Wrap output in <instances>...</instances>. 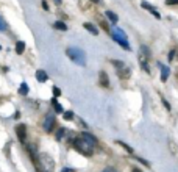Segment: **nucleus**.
Returning <instances> with one entry per match:
<instances>
[{"label": "nucleus", "mask_w": 178, "mask_h": 172, "mask_svg": "<svg viewBox=\"0 0 178 172\" xmlns=\"http://www.w3.org/2000/svg\"><path fill=\"white\" fill-rule=\"evenodd\" d=\"M95 144H97L95 138L92 135H89V133H81V135L77 136V139L73 141V146H75L77 150L83 155H88V156L94 153Z\"/></svg>", "instance_id": "1"}, {"label": "nucleus", "mask_w": 178, "mask_h": 172, "mask_svg": "<svg viewBox=\"0 0 178 172\" xmlns=\"http://www.w3.org/2000/svg\"><path fill=\"white\" fill-rule=\"evenodd\" d=\"M34 164H36L39 172H53L55 169V161L49 153H38L34 156Z\"/></svg>", "instance_id": "2"}, {"label": "nucleus", "mask_w": 178, "mask_h": 172, "mask_svg": "<svg viewBox=\"0 0 178 172\" xmlns=\"http://www.w3.org/2000/svg\"><path fill=\"white\" fill-rule=\"evenodd\" d=\"M66 55H67L75 64H78V66H84V64H86V56H84V52L81 50V49L69 47L67 50H66Z\"/></svg>", "instance_id": "3"}, {"label": "nucleus", "mask_w": 178, "mask_h": 172, "mask_svg": "<svg viewBox=\"0 0 178 172\" xmlns=\"http://www.w3.org/2000/svg\"><path fill=\"white\" fill-rule=\"evenodd\" d=\"M113 39L117 42L119 45H122L125 50H130V45H128V36L125 34V32L120 28H113Z\"/></svg>", "instance_id": "4"}, {"label": "nucleus", "mask_w": 178, "mask_h": 172, "mask_svg": "<svg viewBox=\"0 0 178 172\" xmlns=\"http://www.w3.org/2000/svg\"><path fill=\"white\" fill-rule=\"evenodd\" d=\"M55 124H56V121H55V114L53 113H49V114H45V117H44V122H42V128H44V132H52L53 127H55Z\"/></svg>", "instance_id": "5"}, {"label": "nucleus", "mask_w": 178, "mask_h": 172, "mask_svg": "<svg viewBox=\"0 0 178 172\" xmlns=\"http://www.w3.org/2000/svg\"><path fill=\"white\" fill-rule=\"evenodd\" d=\"M113 64L116 67H117V71H119V75H120L122 78H128L130 77V74H131V71H130V67H127L125 64L122 63V61H113Z\"/></svg>", "instance_id": "6"}, {"label": "nucleus", "mask_w": 178, "mask_h": 172, "mask_svg": "<svg viewBox=\"0 0 178 172\" xmlns=\"http://www.w3.org/2000/svg\"><path fill=\"white\" fill-rule=\"evenodd\" d=\"M16 135L17 138L21 139V143H25V139H27V127H25V124H19L17 127H16Z\"/></svg>", "instance_id": "7"}, {"label": "nucleus", "mask_w": 178, "mask_h": 172, "mask_svg": "<svg viewBox=\"0 0 178 172\" xmlns=\"http://www.w3.org/2000/svg\"><path fill=\"white\" fill-rule=\"evenodd\" d=\"M141 6H142V8H144V10H149L150 13H152V14H153V16L156 17V19H160V17H161V16H160V13H158V10L155 8V6H152V5H150L149 2H142V3H141Z\"/></svg>", "instance_id": "8"}, {"label": "nucleus", "mask_w": 178, "mask_h": 172, "mask_svg": "<svg viewBox=\"0 0 178 172\" xmlns=\"http://www.w3.org/2000/svg\"><path fill=\"white\" fill-rule=\"evenodd\" d=\"M99 83H100V86L102 88H106V86H110V80H108V75H106V72H100L99 74Z\"/></svg>", "instance_id": "9"}, {"label": "nucleus", "mask_w": 178, "mask_h": 172, "mask_svg": "<svg viewBox=\"0 0 178 172\" xmlns=\"http://www.w3.org/2000/svg\"><path fill=\"white\" fill-rule=\"evenodd\" d=\"M47 74H45V71H38L36 72V80L39 83H44V82H47Z\"/></svg>", "instance_id": "10"}, {"label": "nucleus", "mask_w": 178, "mask_h": 172, "mask_svg": "<svg viewBox=\"0 0 178 172\" xmlns=\"http://www.w3.org/2000/svg\"><path fill=\"white\" fill-rule=\"evenodd\" d=\"M84 28L88 30L89 33H92V34H95V36H97L99 34V28L95 25H92V24H89V22H86V24H84Z\"/></svg>", "instance_id": "11"}, {"label": "nucleus", "mask_w": 178, "mask_h": 172, "mask_svg": "<svg viewBox=\"0 0 178 172\" xmlns=\"http://www.w3.org/2000/svg\"><path fill=\"white\" fill-rule=\"evenodd\" d=\"M169 74H170L169 67L167 66H161V80H162V82H166V80H167Z\"/></svg>", "instance_id": "12"}, {"label": "nucleus", "mask_w": 178, "mask_h": 172, "mask_svg": "<svg viewBox=\"0 0 178 172\" xmlns=\"http://www.w3.org/2000/svg\"><path fill=\"white\" fill-rule=\"evenodd\" d=\"M53 27H55L56 30H61V32H66V30H67V25H66L64 22H61V21H56L55 24H53Z\"/></svg>", "instance_id": "13"}, {"label": "nucleus", "mask_w": 178, "mask_h": 172, "mask_svg": "<svg viewBox=\"0 0 178 172\" xmlns=\"http://www.w3.org/2000/svg\"><path fill=\"white\" fill-rule=\"evenodd\" d=\"M25 50V42L24 41H17V44H16V52L21 55V53H24Z\"/></svg>", "instance_id": "14"}, {"label": "nucleus", "mask_w": 178, "mask_h": 172, "mask_svg": "<svg viewBox=\"0 0 178 172\" xmlns=\"http://www.w3.org/2000/svg\"><path fill=\"white\" fill-rule=\"evenodd\" d=\"M64 135H67V130H66V128L63 127V128H60V130L56 132V139H58V141H61V139L64 138Z\"/></svg>", "instance_id": "15"}, {"label": "nucleus", "mask_w": 178, "mask_h": 172, "mask_svg": "<svg viewBox=\"0 0 178 172\" xmlns=\"http://www.w3.org/2000/svg\"><path fill=\"white\" fill-rule=\"evenodd\" d=\"M19 94H21V95H27V94H28V85H27V83H22V85H21V88H19Z\"/></svg>", "instance_id": "16"}, {"label": "nucleus", "mask_w": 178, "mask_h": 172, "mask_svg": "<svg viewBox=\"0 0 178 172\" xmlns=\"http://www.w3.org/2000/svg\"><path fill=\"white\" fill-rule=\"evenodd\" d=\"M106 17L111 21V24H116V22H117V16H116L113 11H106Z\"/></svg>", "instance_id": "17"}, {"label": "nucleus", "mask_w": 178, "mask_h": 172, "mask_svg": "<svg viewBox=\"0 0 178 172\" xmlns=\"http://www.w3.org/2000/svg\"><path fill=\"white\" fill-rule=\"evenodd\" d=\"M52 103H53V108L56 110V113H63V111H64V110H63V106H61L60 103L56 102V99H53V100H52Z\"/></svg>", "instance_id": "18"}, {"label": "nucleus", "mask_w": 178, "mask_h": 172, "mask_svg": "<svg viewBox=\"0 0 178 172\" xmlns=\"http://www.w3.org/2000/svg\"><path fill=\"white\" fill-rule=\"evenodd\" d=\"M169 147H170V150H172V153H177L178 152V147H177V144L173 143V141H169Z\"/></svg>", "instance_id": "19"}, {"label": "nucleus", "mask_w": 178, "mask_h": 172, "mask_svg": "<svg viewBox=\"0 0 178 172\" xmlns=\"http://www.w3.org/2000/svg\"><path fill=\"white\" fill-rule=\"evenodd\" d=\"M28 152L33 156H36V146H34V144H30V146H28Z\"/></svg>", "instance_id": "20"}, {"label": "nucleus", "mask_w": 178, "mask_h": 172, "mask_svg": "<svg viewBox=\"0 0 178 172\" xmlns=\"http://www.w3.org/2000/svg\"><path fill=\"white\" fill-rule=\"evenodd\" d=\"M3 30H6V22L0 17V32H3Z\"/></svg>", "instance_id": "21"}, {"label": "nucleus", "mask_w": 178, "mask_h": 172, "mask_svg": "<svg viewBox=\"0 0 178 172\" xmlns=\"http://www.w3.org/2000/svg\"><path fill=\"white\" fill-rule=\"evenodd\" d=\"M72 117H73V113H72V111H67V113H64V119H66V121L72 119Z\"/></svg>", "instance_id": "22"}, {"label": "nucleus", "mask_w": 178, "mask_h": 172, "mask_svg": "<svg viewBox=\"0 0 178 172\" xmlns=\"http://www.w3.org/2000/svg\"><path fill=\"white\" fill-rule=\"evenodd\" d=\"M119 144H120V146H122V147H125V150H127V152H130V153H131V152H133V149H131L130 146H127V144H125V143H119Z\"/></svg>", "instance_id": "23"}, {"label": "nucleus", "mask_w": 178, "mask_h": 172, "mask_svg": "<svg viewBox=\"0 0 178 172\" xmlns=\"http://www.w3.org/2000/svg\"><path fill=\"white\" fill-rule=\"evenodd\" d=\"M167 5H178V0H166Z\"/></svg>", "instance_id": "24"}, {"label": "nucleus", "mask_w": 178, "mask_h": 172, "mask_svg": "<svg viewBox=\"0 0 178 172\" xmlns=\"http://www.w3.org/2000/svg\"><path fill=\"white\" fill-rule=\"evenodd\" d=\"M102 172H117V171H116L114 167H106V169H103Z\"/></svg>", "instance_id": "25"}, {"label": "nucleus", "mask_w": 178, "mask_h": 172, "mask_svg": "<svg viewBox=\"0 0 178 172\" xmlns=\"http://www.w3.org/2000/svg\"><path fill=\"white\" fill-rule=\"evenodd\" d=\"M53 94H55V95H60V94H61V91L58 89V88H53Z\"/></svg>", "instance_id": "26"}, {"label": "nucleus", "mask_w": 178, "mask_h": 172, "mask_svg": "<svg viewBox=\"0 0 178 172\" xmlns=\"http://www.w3.org/2000/svg\"><path fill=\"white\" fill-rule=\"evenodd\" d=\"M162 103H164V106H166V108H167V110H170V105H169V103L164 100V99H162Z\"/></svg>", "instance_id": "27"}, {"label": "nucleus", "mask_w": 178, "mask_h": 172, "mask_svg": "<svg viewBox=\"0 0 178 172\" xmlns=\"http://www.w3.org/2000/svg\"><path fill=\"white\" fill-rule=\"evenodd\" d=\"M42 6H44V10H49V5H47V2H42Z\"/></svg>", "instance_id": "28"}, {"label": "nucleus", "mask_w": 178, "mask_h": 172, "mask_svg": "<svg viewBox=\"0 0 178 172\" xmlns=\"http://www.w3.org/2000/svg\"><path fill=\"white\" fill-rule=\"evenodd\" d=\"M173 55H175V52H173V50H172V52H170V55H169V61H170V60H172V58H173Z\"/></svg>", "instance_id": "29"}, {"label": "nucleus", "mask_w": 178, "mask_h": 172, "mask_svg": "<svg viewBox=\"0 0 178 172\" xmlns=\"http://www.w3.org/2000/svg\"><path fill=\"white\" fill-rule=\"evenodd\" d=\"M102 27H103V28H105V30H110V28H108V25L105 24V22H102Z\"/></svg>", "instance_id": "30"}, {"label": "nucleus", "mask_w": 178, "mask_h": 172, "mask_svg": "<svg viewBox=\"0 0 178 172\" xmlns=\"http://www.w3.org/2000/svg\"><path fill=\"white\" fill-rule=\"evenodd\" d=\"M53 2H55L56 5H60V3H61V0H53Z\"/></svg>", "instance_id": "31"}, {"label": "nucleus", "mask_w": 178, "mask_h": 172, "mask_svg": "<svg viewBox=\"0 0 178 172\" xmlns=\"http://www.w3.org/2000/svg\"><path fill=\"white\" fill-rule=\"evenodd\" d=\"M133 172H141V171H139V169H133Z\"/></svg>", "instance_id": "32"}, {"label": "nucleus", "mask_w": 178, "mask_h": 172, "mask_svg": "<svg viewBox=\"0 0 178 172\" xmlns=\"http://www.w3.org/2000/svg\"><path fill=\"white\" fill-rule=\"evenodd\" d=\"M92 2H95V3H97V2H99V0H92Z\"/></svg>", "instance_id": "33"}, {"label": "nucleus", "mask_w": 178, "mask_h": 172, "mask_svg": "<svg viewBox=\"0 0 178 172\" xmlns=\"http://www.w3.org/2000/svg\"><path fill=\"white\" fill-rule=\"evenodd\" d=\"M0 49H2V47H0Z\"/></svg>", "instance_id": "34"}]
</instances>
